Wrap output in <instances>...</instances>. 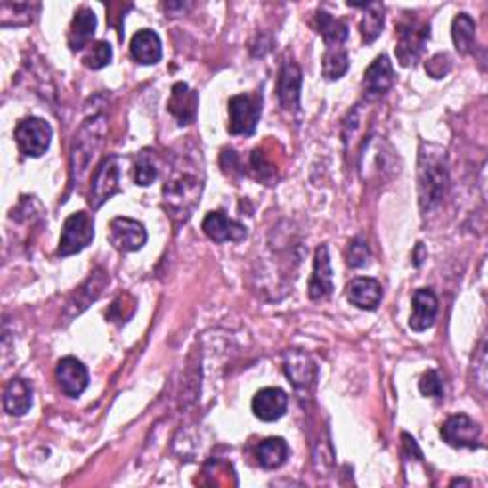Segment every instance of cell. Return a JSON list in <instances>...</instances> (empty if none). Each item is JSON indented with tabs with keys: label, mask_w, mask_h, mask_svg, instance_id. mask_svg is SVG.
<instances>
[{
	"label": "cell",
	"mask_w": 488,
	"mask_h": 488,
	"mask_svg": "<svg viewBox=\"0 0 488 488\" xmlns=\"http://www.w3.org/2000/svg\"><path fill=\"white\" fill-rule=\"evenodd\" d=\"M200 155L182 153L175 157L170 178L162 187V200L165 208L175 222H187L199 207L202 187H205V174H202Z\"/></svg>",
	"instance_id": "obj_1"
},
{
	"label": "cell",
	"mask_w": 488,
	"mask_h": 488,
	"mask_svg": "<svg viewBox=\"0 0 488 488\" xmlns=\"http://www.w3.org/2000/svg\"><path fill=\"white\" fill-rule=\"evenodd\" d=\"M446 183H449V175H446L444 151L437 145H424L422 153H419L418 170L419 207H422L424 212H429L441 205Z\"/></svg>",
	"instance_id": "obj_2"
},
{
	"label": "cell",
	"mask_w": 488,
	"mask_h": 488,
	"mask_svg": "<svg viewBox=\"0 0 488 488\" xmlns=\"http://www.w3.org/2000/svg\"><path fill=\"white\" fill-rule=\"evenodd\" d=\"M105 135V118L103 117H94L88 118L83 128L78 130L73 142L71 149V180L80 182L85 172L88 170L92 159L96 157L98 149L102 147Z\"/></svg>",
	"instance_id": "obj_3"
},
{
	"label": "cell",
	"mask_w": 488,
	"mask_h": 488,
	"mask_svg": "<svg viewBox=\"0 0 488 488\" xmlns=\"http://www.w3.org/2000/svg\"><path fill=\"white\" fill-rule=\"evenodd\" d=\"M229 122L227 130L232 135H252L256 132L257 120L262 117V96H248L239 94L227 103Z\"/></svg>",
	"instance_id": "obj_4"
},
{
	"label": "cell",
	"mask_w": 488,
	"mask_h": 488,
	"mask_svg": "<svg viewBox=\"0 0 488 488\" xmlns=\"http://www.w3.org/2000/svg\"><path fill=\"white\" fill-rule=\"evenodd\" d=\"M13 138L25 157H43L52 142V126L40 117H27L16 126Z\"/></svg>",
	"instance_id": "obj_5"
},
{
	"label": "cell",
	"mask_w": 488,
	"mask_h": 488,
	"mask_svg": "<svg viewBox=\"0 0 488 488\" xmlns=\"http://www.w3.org/2000/svg\"><path fill=\"white\" fill-rule=\"evenodd\" d=\"M397 60L403 67H411L422 56L426 43L429 40V23L418 20L401 21L397 25Z\"/></svg>",
	"instance_id": "obj_6"
},
{
	"label": "cell",
	"mask_w": 488,
	"mask_h": 488,
	"mask_svg": "<svg viewBox=\"0 0 488 488\" xmlns=\"http://www.w3.org/2000/svg\"><path fill=\"white\" fill-rule=\"evenodd\" d=\"M94 240V220L86 212H75L63 224L58 256L67 257L83 252Z\"/></svg>",
	"instance_id": "obj_7"
},
{
	"label": "cell",
	"mask_w": 488,
	"mask_h": 488,
	"mask_svg": "<svg viewBox=\"0 0 488 488\" xmlns=\"http://www.w3.org/2000/svg\"><path fill=\"white\" fill-rule=\"evenodd\" d=\"M120 191V162L117 157H107L98 167L92 178L88 205L92 210L102 208L103 202L110 200Z\"/></svg>",
	"instance_id": "obj_8"
},
{
	"label": "cell",
	"mask_w": 488,
	"mask_h": 488,
	"mask_svg": "<svg viewBox=\"0 0 488 488\" xmlns=\"http://www.w3.org/2000/svg\"><path fill=\"white\" fill-rule=\"evenodd\" d=\"M441 437L454 449H479L481 427L468 414H454L443 424Z\"/></svg>",
	"instance_id": "obj_9"
},
{
	"label": "cell",
	"mask_w": 488,
	"mask_h": 488,
	"mask_svg": "<svg viewBox=\"0 0 488 488\" xmlns=\"http://www.w3.org/2000/svg\"><path fill=\"white\" fill-rule=\"evenodd\" d=\"M110 240L120 252H138L147 242V232L142 222L118 216L110 224Z\"/></svg>",
	"instance_id": "obj_10"
},
{
	"label": "cell",
	"mask_w": 488,
	"mask_h": 488,
	"mask_svg": "<svg viewBox=\"0 0 488 488\" xmlns=\"http://www.w3.org/2000/svg\"><path fill=\"white\" fill-rule=\"evenodd\" d=\"M58 386L67 397H80L88 387V369L75 357H63L56 366Z\"/></svg>",
	"instance_id": "obj_11"
},
{
	"label": "cell",
	"mask_w": 488,
	"mask_h": 488,
	"mask_svg": "<svg viewBox=\"0 0 488 488\" xmlns=\"http://www.w3.org/2000/svg\"><path fill=\"white\" fill-rule=\"evenodd\" d=\"M107 282H110V275H107L103 269L94 271V273L88 277V281L71 296V300L67 302L65 317L73 319L75 315L83 313L88 305H92L102 296L103 289L107 287Z\"/></svg>",
	"instance_id": "obj_12"
},
{
	"label": "cell",
	"mask_w": 488,
	"mask_h": 488,
	"mask_svg": "<svg viewBox=\"0 0 488 488\" xmlns=\"http://www.w3.org/2000/svg\"><path fill=\"white\" fill-rule=\"evenodd\" d=\"M289 406V397L281 387H264L252 399V412L262 422H277L284 416Z\"/></svg>",
	"instance_id": "obj_13"
},
{
	"label": "cell",
	"mask_w": 488,
	"mask_h": 488,
	"mask_svg": "<svg viewBox=\"0 0 488 488\" xmlns=\"http://www.w3.org/2000/svg\"><path fill=\"white\" fill-rule=\"evenodd\" d=\"M334 290L332 281V265L327 244H321L315 252L313 262V275L309 279V297L311 300H324Z\"/></svg>",
	"instance_id": "obj_14"
},
{
	"label": "cell",
	"mask_w": 488,
	"mask_h": 488,
	"mask_svg": "<svg viewBox=\"0 0 488 488\" xmlns=\"http://www.w3.org/2000/svg\"><path fill=\"white\" fill-rule=\"evenodd\" d=\"M346 296L351 305L364 311H374L384 297L382 282L372 277H357L347 284Z\"/></svg>",
	"instance_id": "obj_15"
},
{
	"label": "cell",
	"mask_w": 488,
	"mask_h": 488,
	"mask_svg": "<svg viewBox=\"0 0 488 488\" xmlns=\"http://www.w3.org/2000/svg\"><path fill=\"white\" fill-rule=\"evenodd\" d=\"M439 311L437 296L429 289H419L412 296V315L409 321V327L414 332H426L435 324Z\"/></svg>",
	"instance_id": "obj_16"
},
{
	"label": "cell",
	"mask_w": 488,
	"mask_h": 488,
	"mask_svg": "<svg viewBox=\"0 0 488 488\" xmlns=\"http://www.w3.org/2000/svg\"><path fill=\"white\" fill-rule=\"evenodd\" d=\"M300 92H302V69L294 61H287L279 73L277 94L282 110L296 111L300 107Z\"/></svg>",
	"instance_id": "obj_17"
},
{
	"label": "cell",
	"mask_w": 488,
	"mask_h": 488,
	"mask_svg": "<svg viewBox=\"0 0 488 488\" xmlns=\"http://www.w3.org/2000/svg\"><path fill=\"white\" fill-rule=\"evenodd\" d=\"M364 92L369 94L370 98H379L384 96L386 92L391 90V86L395 85V71H393V65L386 53L378 56L370 65L369 69L364 71Z\"/></svg>",
	"instance_id": "obj_18"
},
{
	"label": "cell",
	"mask_w": 488,
	"mask_h": 488,
	"mask_svg": "<svg viewBox=\"0 0 488 488\" xmlns=\"http://www.w3.org/2000/svg\"><path fill=\"white\" fill-rule=\"evenodd\" d=\"M202 232L214 242H239L247 239V227L239 222L229 220L224 212H210L202 220Z\"/></svg>",
	"instance_id": "obj_19"
},
{
	"label": "cell",
	"mask_w": 488,
	"mask_h": 488,
	"mask_svg": "<svg viewBox=\"0 0 488 488\" xmlns=\"http://www.w3.org/2000/svg\"><path fill=\"white\" fill-rule=\"evenodd\" d=\"M284 372L290 378V382L296 389H307L315 384L317 379V366L311 361L309 355L302 351H289L284 355Z\"/></svg>",
	"instance_id": "obj_20"
},
{
	"label": "cell",
	"mask_w": 488,
	"mask_h": 488,
	"mask_svg": "<svg viewBox=\"0 0 488 488\" xmlns=\"http://www.w3.org/2000/svg\"><path fill=\"white\" fill-rule=\"evenodd\" d=\"M199 96L197 92L189 88L185 83H175L168 100V111L175 117L180 126L191 125L197 117Z\"/></svg>",
	"instance_id": "obj_21"
},
{
	"label": "cell",
	"mask_w": 488,
	"mask_h": 488,
	"mask_svg": "<svg viewBox=\"0 0 488 488\" xmlns=\"http://www.w3.org/2000/svg\"><path fill=\"white\" fill-rule=\"evenodd\" d=\"M132 58L142 65H155L162 58L160 37L151 29H142L132 37L130 43Z\"/></svg>",
	"instance_id": "obj_22"
},
{
	"label": "cell",
	"mask_w": 488,
	"mask_h": 488,
	"mask_svg": "<svg viewBox=\"0 0 488 488\" xmlns=\"http://www.w3.org/2000/svg\"><path fill=\"white\" fill-rule=\"evenodd\" d=\"M4 411L10 416H23L33 404V387L23 378H13L4 389Z\"/></svg>",
	"instance_id": "obj_23"
},
{
	"label": "cell",
	"mask_w": 488,
	"mask_h": 488,
	"mask_svg": "<svg viewBox=\"0 0 488 488\" xmlns=\"http://www.w3.org/2000/svg\"><path fill=\"white\" fill-rule=\"evenodd\" d=\"M96 27H98L96 13H94L86 6L80 8L75 13L71 29H69V38H67V40H69V48L73 52H78V50H83L85 46H88L94 33H96Z\"/></svg>",
	"instance_id": "obj_24"
},
{
	"label": "cell",
	"mask_w": 488,
	"mask_h": 488,
	"mask_svg": "<svg viewBox=\"0 0 488 488\" xmlns=\"http://www.w3.org/2000/svg\"><path fill=\"white\" fill-rule=\"evenodd\" d=\"M256 456H257V462H260L265 469H277L289 460L290 449L284 439L269 437L257 444Z\"/></svg>",
	"instance_id": "obj_25"
},
{
	"label": "cell",
	"mask_w": 488,
	"mask_h": 488,
	"mask_svg": "<svg viewBox=\"0 0 488 488\" xmlns=\"http://www.w3.org/2000/svg\"><path fill=\"white\" fill-rule=\"evenodd\" d=\"M317 29L329 48H342L349 35L347 23L330 16V13L324 10L317 12Z\"/></svg>",
	"instance_id": "obj_26"
},
{
	"label": "cell",
	"mask_w": 488,
	"mask_h": 488,
	"mask_svg": "<svg viewBox=\"0 0 488 488\" xmlns=\"http://www.w3.org/2000/svg\"><path fill=\"white\" fill-rule=\"evenodd\" d=\"M354 8H362L364 16L361 21V37L364 45H370L382 35L384 29V6L379 3H369V4H349Z\"/></svg>",
	"instance_id": "obj_27"
},
{
	"label": "cell",
	"mask_w": 488,
	"mask_h": 488,
	"mask_svg": "<svg viewBox=\"0 0 488 488\" xmlns=\"http://www.w3.org/2000/svg\"><path fill=\"white\" fill-rule=\"evenodd\" d=\"M452 40L460 53L473 52L476 45V21L468 13H458L452 21Z\"/></svg>",
	"instance_id": "obj_28"
},
{
	"label": "cell",
	"mask_w": 488,
	"mask_h": 488,
	"mask_svg": "<svg viewBox=\"0 0 488 488\" xmlns=\"http://www.w3.org/2000/svg\"><path fill=\"white\" fill-rule=\"evenodd\" d=\"M349 69V56L344 48H329L322 58V75L329 80L342 78Z\"/></svg>",
	"instance_id": "obj_29"
},
{
	"label": "cell",
	"mask_w": 488,
	"mask_h": 488,
	"mask_svg": "<svg viewBox=\"0 0 488 488\" xmlns=\"http://www.w3.org/2000/svg\"><path fill=\"white\" fill-rule=\"evenodd\" d=\"M113 60V48L110 43H105V40H100V43L90 45L88 52L85 53L83 63L92 71H100L103 67H107Z\"/></svg>",
	"instance_id": "obj_30"
},
{
	"label": "cell",
	"mask_w": 488,
	"mask_h": 488,
	"mask_svg": "<svg viewBox=\"0 0 488 488\" xmlns=\"http://www.w3.org/2000/svg\"><path fill=\"white\" fill-rule=\"evenodd\" d=\"M157 175H159V170H157L153 155L149 151H142L138 160H135V170H134L135 183L147 187L157 180Z\"/></svg>",
	"instance_id": "obj_31"
},
{
	"label": "cell",
	"mask_w": 488,
	"mask_h": 488,
	"mask_svg": "<svg viewBox=\"0 0 488 488\" xmlns=\"http://www.w3.org/2000/svg\"><path fill=\"white\" fill-rule=\"evenodd\" d=\"M38 4H25V3H3L0 6V21L8 20L10 16H16V23L13 25H29L33 21L35 12L38 10Z\"/></svg>",
	"instance_id": "obj_32"
},
{
	"label": "cell",
	"mask_w": 488,
	"mask_h": 488,
	"mask_svg": "<svg viewBox=\"0 0 488 488\" xmlns=\"http://www.w3.org/2000/svg\"><path fill=\"white\" fill-rule=\"evenodd\" d=\"M370 262V248H369V242H366L364 239L357 237L349 242V248H347V264L349 267H364L369 265Z\"/></svg>",
	"instance_id": "obj_33"
},
{
	"label": "cell",
	"mask_w": 488,
	"mask_h": 488,
	"mask_svg": "<svg viewBox=\"0 0 488 488\" xmlns=\"http://www.w3.org/2000/svg\"><path fill=\"white\" fill-rule=\"evenodd\" d=\"M419 393H422L424 397H431V399L444 397L443 379L437 374V370H427L422 378H419Z\"/></svg>",
	"instance_id": "obj_34"
},
{
	"label": "cell",
	"mask_w": 488,
	"mask_h": 488,
	"mask_svg": "<svg viewBox=\"0 0 488 488\" xmlns=\"http://www.w3.org/2000/svg\"><path fill=\"white\" fill-rule=\"evenodd\" d=\"M452 60L449 53H435L429 61H426V73L431 78H443L451 73Z\"/></svg>",
	"instance_id": "obj_35"
},
{
	"label": "cell",
	"mask_w": 488,
	"mask_h": 488,
	"mask_svg": "<svg viewBox=\"0 0 488 488\" xmlns=\"http://www.w3.org/2000/svg\"><path fill=\"white\" fill-rule=\"evenodd\" d=\"M452 484H469V483L468 481H454Z\"/></svg>",
	"instance_id": "obj_36"
}]
</instances>
